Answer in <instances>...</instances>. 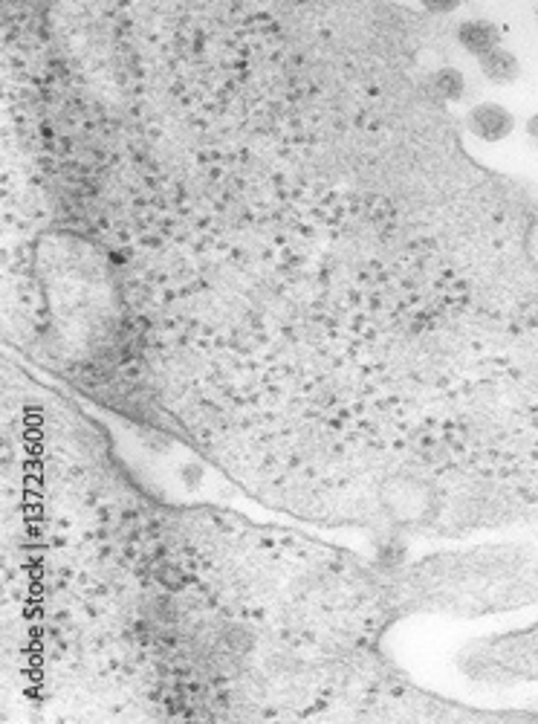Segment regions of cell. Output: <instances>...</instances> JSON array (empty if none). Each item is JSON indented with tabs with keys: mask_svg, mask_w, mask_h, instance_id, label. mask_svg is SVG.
<instances>
[{
	"mask_svg": "<svg viewBox=\"0 0 538 724\" xmlns=\"http://www.w3.org/2000/svg\"><path fill=\"white\" fill-rule=\"evenodd\" d=\"M455 38H458L460 47L475 58L486 56V53L501 47V32H498L495 24H489L484 18H469V21L458 24Z\"/></svg>",
	"mask_w": 538,
	"mask_h": 724,
	"instance_id": "obj_2",
	"label": "cell"
},
{
	"mask_svg": "<svg viewBox=\"0 0 538 724\" xmlns=\"http://www.w3.org/2000/svg\"><path fill=\"white\" fill-rule=\"evenodd\" d=\"M463 0H420V6L429 12V15H452L455 9H460Z\"/></svg>",
	"mask_w": 538,
	"mask_h": 724,
	"instance_id": "obj_5",
	"label": "cell"
},
{
	"mask_svg": "<svg viewBox=\"0 0 538 724\" xmlns=\"http://www.w3.org/2000/svg\"><path fill=\"white\" fill-rule=\"evenodd\" d=\"M478 67H481V76L492 84H512L518 82V76H521V61L504 47L478 58Z\"/></svg>",
	"mask_w": 538,
	"mask_h": 724,
	"instance_id": "obj_3",
	"label": "cell"
},
{
	"mask_svg": "<svg viewBox=\"0 0 538 724\" xmlns=\"http://www.w3.org/2000/svg\"><path fill=\"white\" fill-rule=\"evenodd\" d=\"M429 87L434 99H440V102H460L466 96V76L458 67H440L431 73Z\"/></svg>",
	"mask_w": 538,
	"mask_h": 724,
	"instance_id": "obj_4",
	"label": "cell"
},
{
	"mask_svg": "<svg viewBox=\"0 0 538 724\" xmlns=\"http://www.w3.org/2000/svg\"><path fill=\"white\" fill-rule=\"evenodd\" d=\"M466 125H469L472 137H478V140L504 142L515 131V116L510 108H504L498 102H481L466 113Z\"/></svg>",
	"mask_w": 538,
	"mask_h": 724,
	"instance_id": "obj_1",
	"label": "cell"
},
{
	"mask_svg": "<svg viewBox=\"0 0 538 724\" xmlns=\"http://www.w3.org/2000/svg\"><path fill=\"white\" fill-rule=\"evenodd\" d=\"M527 134H530V140L538 142V111L527 119Z\"/></svg>",
	"mask_w": 538,
	"mask_h": 724,
	"instance_id": "obj_6",
	"label": "cell"
}]
</instances>
